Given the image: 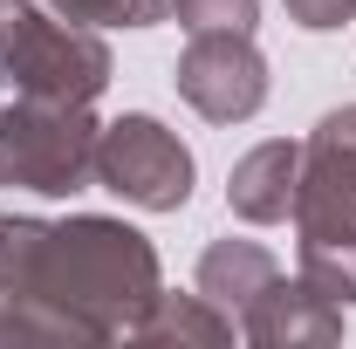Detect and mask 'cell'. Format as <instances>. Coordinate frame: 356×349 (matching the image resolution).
Wrapping results in <instances>:
<instances>
[{
  "label": "cell",
  "instance_id": "1",
  "mask_svg": "<svg viewBox=\"0 0 356 349\" xmlns=\"http://www.w3.org/2000/svg\"><path fill=\"white\" fill-rule=\"evenodd\" d=\"M151 302H158L151 240L124 219L69 213L62 226H48L35 254V288L14 343H110L131 336Z\"/></svg>",
  "mask_w": 356,
  "mask_h": 349
},
{
  "label": "cell",
  "instance_id": "2",
  "mask_svg": "<svg viewBox=\"0 0 356 349\" xmlns=\"http://www.w3.org/2000/svg\"><path fill=\"white\" fill-rule=\"evenodd\" d=\"M295 233H302V274L343 308H356V103L329 110L302 144Z\"/></svg>",
  "mask_w": 356,
  "mask_h": 349
},
{
  "label": "cell",
  "instance_id": "3",
  "mask_svg": "<svg viewBox=\"0 0 356 349\" xmlns=\"http://www.w3.org/2000/svg\"><path fill=\"white\" fill-rule=\"evenodd\" d=\"M110 83V48L96 28L62 21L48 0H0V89L48 103H96Z\"/></svg>",
  "mask_w": 356,
  "mask_h": 349
},
{
  "label": "cell",
  "instance_id": "4",
  "mask_svg": "<svg viewBox=\"0 0 356 349\" xmlns=\"http://www.w3.org/2000/svg\"><path fill=\"white\" fill-rule=\"evenodd\" d=\"M96 137L103 124L89 117V103L14 96V103H0V185L76 199L96 178Z\"/></svg>",
  "mask_w": 356,
  "mask_h": 349
},
{
  "label": "cell",
  "instance_id": "5",
  "mask_svg": "<svg viewBox=\"0 0 356 349\" xmlns=\"http://www.w3.org/2000/svg\"><path fill=\"white\" fill-rule=\"evenodd\" d=\"M96 185L137 213H178L192 199V151L158 117L131 110V117L103 124V137H96Z\"/></svg>",
  "mask_w": 356,
  "mask_h": 349
},
{
  "label": "cell",
  "instance_id": "6",
  "mask_svg": "<svg viewBox=\"0 0 356 349\" xmlns=\"http://www.w3.org/2000/svg\"><path fill=\"white\" fill-rule=\"evenodd\" d=\"M172 83L206 124H247L267 103V55L247 28H199L178 55Z\"/></svg>",
  "mask_w": 356,
  "mask_h": 349
},
{
  "label": "cell",
  "instance_id": "7",
  "mask_svg": "<svg viewBox=\"0 0 356 349\" xmlns=\"http://www.w3.org/2000/svg\"><path fill=\"white\" fill-rule=\"evenodd\" d=\"M240 336L254 349H322V343H343V302L336 295H322L309 274H295V281H267L254 302L240 308Z\"/></svg>",
  "mask_w": 356,
  "mask_h": 349
},
{
  "label": "cell",
  "instance_id": "8",
  "mask_svg": "<svg viewBox=\"0 0 356 349\" xmlns=\"http://www.w3.org/2000/svg\"><path fill=\"white\" fill-rule=\"evenodd\" d=\"M295 178H302V144H288V137H267L254 144L233 178H226V206L247 219V226H274V219L295 213Z\"/></svg>",
  "mask_w": 356,
  "mask_h": 349
},
{
  "label": "cell",
  "instance_id": "9",
  "mask_svg": "<svg viewBox=\"0 0 356 349\" xmlns=\"http://www.w3.org/2000/svg\"><path fill=\"white\" fill-rule=\"evenodd\" d=\"M274 274H281V261L267 254L261 240H213V247L199 254V295L213 308H226L233 329H240V308L254 302Z\"/></svg>",
  "mask_w": 356,
  "mask_h": 349
},
{
  "label": "cell",
  "instance_id": "10",
  "mask_svg": "<svg viewBox=\"0 0 356 349\" xmlns=\"http://www.w3.org/2000/svg\"><path fill=\"white\" fill-rule=\"evenodd\" d=\"M131 343H233V315L213 308L206 295H165L158 288V302L144 308Z\"/></svg>",
  "mask_w": 356,
  "mask_h": 349
},
{
  "label": "cell",
  "instance_id": "11",
  "mask_svg": "<svg viewBox=\"0 0 356 349\" xmlns=\"http://www.w3.org/2000/svg\"><path fill=\"white\" fill-rule=\"evenodd\" d=\"M48 7L83 28H158L172 14V0H48Z\"/></svg>",
  "mask_w": 356,
  "mask_h": 349
},
{
  "label": "cell",
  "instance_id": "12",
  "mask_svg": "<svg viewBox=\"0 0 356 349\" xmlns=\"http://www.w3.org/2000/svg\"><path fill=\"white\" fill-rule=\"evenodd\" d=\"M172 14L199 35V28H247L254 35V21H261V0H172Z\"/></svg>",
  "mask_w": 356,
  "mask_h": 349
},
{
  "label": "cell",
  "instance_id": "13",
  "mask_svg": "<svg viewBox=\"0 0 356 349\" xmlns=\"http://www.w3.org/2000/svg\"><path fill=\"white\" fill-rule=\"evenodd\" d=\"M350 14H356V0H288V21H295V28H309V35L343 28Z\"/></svg>",
  "mask_w": 356,
  "mask_h": 349
}]
</instances>
